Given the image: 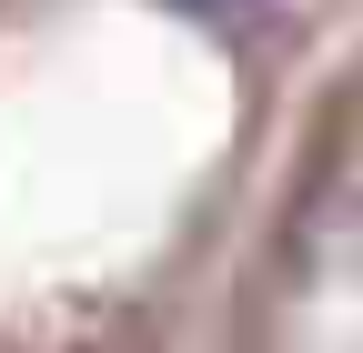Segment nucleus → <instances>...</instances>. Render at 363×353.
Instances as JSON below:
<instances>
[{
  "label": "nucleus",
  "instance_id": "f257e3e1",
  "mask_svg": "<svg viewBox=\"0 0 363 353\" xmlns=\"http://www.w3.org/2000/svg\"><path fill=\"white\" fill-rule=\"evenodd\" d=\"M182 11H192V21H222V30H242V21L262 11V0H182Z\"/></svg>",
  "mask_w": 363,
  "mask_h": 353
}]
</instances>
